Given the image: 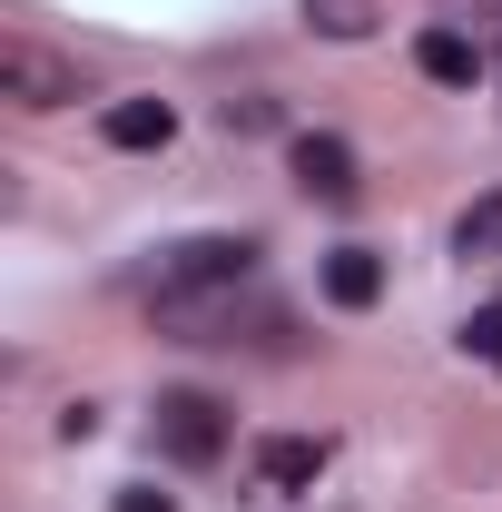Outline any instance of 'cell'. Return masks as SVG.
Here are the masks:
<instances>
[{
	"instance_id": "obj_7",
	"label": "cell",
	"mask_w": 502,
	"mask_h": 512,
	"mask_svg": "<svg viewBox=\"0 0 502 512\" xmlns=\"http://www.w3.org/2000/svg\"><path fill=\"white\" fill-rule=\"evenodd\" d=\"M414 69L443 79V89H473V79H483V50H473L463 30H424V40H414Z\"/></svg>"
},
{
	"instance_id": "obj_2",
	"label": "cell",
	"mask_w": 502,
	"mask_h": 512,
	"mask_svg": "<svg viewBox=\"0 0 502 512\" xmlns=\"http://www.w3.org/2000/svg\"><path fill=\"white\" fill-rule=\"evenodd\" d=\"M158 444L178 453V463H217L227 453V404L217 394H188V384L158 394Z\"/></svg>"
},
{
	"instance_id": "obj_1",
	"label": "cell",
	"mask_w": 502,
	"mask_h": 512,
	"mask_svg": "<svg viewBox=\"0 0 502 512\" xmlns=\"http://www.w3.org/2000/svg\"><path fill=\"white\" fill-rule=\"evenodd\" d=\"M256 276V247L247 237H178L158 256V306H197V296H237Z\"/></svg>"
},
{
	"instance_id": "obj_10",
	"label": "cell",
	"mask_w": 502,
	"mask_h": 512,
	"mask_svg": "<svg viewBox=\"0 0 502 512\" xmlns=\"http://www.w3.org/2000/svg\"><path fill=\"white\" fill-rule=\"evenodd\" d=\"M453 247H463V256H502V197H483V207H463Z\"/></svg>"
},
{
	"instance_id": "obj_9",
	"label": "cell",
	"mask_w": 502,
	"mask_h": 512,
	"mask_svg": "<svg viewBox=\"0 0 502 512\" xmlns=\"http://www.w3.org/2000/svg\"><path fill=\"white\" fill-rule=\"evenodd\" d=\"M306 20L325 40H365V30H375V0H306Z\"/></svg>"
},
{
	"instance_id": "obj_11",
	"label": "cell",
	"mask_w": 502,
	"mask_h": 512,
	"mask_svg": "<svg viewBox=\"0 0 502 512\" xmlns=\"http://www.w3.org/2000/svg\"><path fill=\"white\" fill-rule=\"evenodd\" d=\"M463 355H483V365L502 375V306H483V316L463 325Z\"/></svg>"
},
{
	"instance_id": "obj_4",
	"label": "cell",
	"mask_w": 502,
	"mask_h": 512,
	"mask_svg": "<svg viewBox=\"0 0 502 512\" xmlns=\"http://www.w3.org/2000/svg\"><path fill=\"white\" fill-rule=\"evenodd\" d=\"M296 188L325 207H355V148L345 138H296Z\"/></svg>"
},
{
	"instance_id": "obj_12",
	"label": "cell",
	"mask_w": 502,
	"mask_h": 512,
	"mask_svg": "<svg viewBox=\"0 0 502 512\" xmlns=\"http://www.w3.org/2000/svg\"><path fill=\"white\" fill-rule=\"evenodd\" d=\"M119 512H178V503H168V493H148V483H128V493H119Z\"/></svg>"
},
{
	"instance_id": "obj_5",
	"label": "cell",
	"mask_w": 502,
	"mask_h": 512,
	"mask_svg": "<svg viewBox=\"0 0 502 512\" xmlns=\"http://www.w3.org/2000/svg\"><path fill=\"white\" fill-rule=\"evenodd\" d=\"M315 473H325V444H315V434H276V444H256V483H266V493H306Z\"/></svg>"
},
{
	"instance_id": "obj_8",
	"label": "cell",
	"mask_w": 502,
	"mask_h": 512,
	"mask_svg": "<svg viewBox=\"0 0 502 512\" xmlns=\"http://www.w3.org/2000/svg\"><path fill=\"white\" fill-rule=\"evenodd\" d=\"M99 128H109V148H168V138H178V109H168V99H119Z\"/></svg>"
},
{
	"instance_id": "obj_3",
	"label": "cell",
	"mask_w": 502,
	"mask_h": 512,
	"mask_svg": "<svg viewBox=\"0 0 502 512\" xmlns=\"http://www.w3.org/2000/svg\"><path fill=\"white\" fill-rule=\"evenodd\" d=\"M0 99H20V109H60V99H79V69L50 60L40 40H0Z\"/></svg>"
},
{
	"instance_id": "obj_6",
	"label": "cell",
	"mask_w": 502,
	"mask_h": 512,
	"mask_svg": "<svg viewBox=\"0 0 502 512\" xmlns=\"http://www.w3.org/2000/svg\"><path fill=\"white\" fill-rule=\"evenodd\" d=\"M325 296H335L345 316L375 306V296H384V256L375 247H335V256H325Z\"/></svg>"
}]
</instances>
